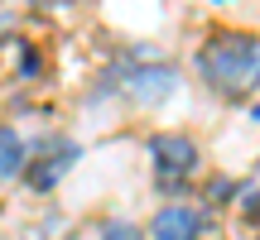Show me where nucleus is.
I'll list each match as a JSON object with an SVG mask.
<instances>
[{"label": "nucleus", "instance_id": "obj_1", "mask_svg": "<svg viewBox=\"0 0 260 240\" xmlns=\"http://www.w3.org/2000/svg\"><path fill=\"white\" fill-rule=\"evenodd\" d=\"M193 67L207 92L226 101H251L260 92V38L246 29H217L198 44Z\"/></svg>", "mask_w": 260, "mask_h": 240}, {"label": "nucleus", "instance_id": "obj_2", "mask_svg": "<svg viewBox=\"0 0 260 240\" xmlns=\"http://www.w3.org/2000/svg\"><path fill=\"white\" fill-rule=\"evenodd\" d=\"M149 164H154L159 192H188V178L198 173V144L178 130H159V135L145 139Z\"/></svg>", "mask_w": 260, "mask_h": 240}, {"label": "nucleus", "instance_id": "obj_3", "mask_svg": "<svg viewBox=\"0 0 260 240\" xmlns=\"http://www.w3.org/2000/svg\"><path fill=\"white\" fill-rule=\"evenodd\" d=\"M82 158V149L73 144V139L63 135H44L39 144H29V158H24V187L29 192H53L58 183H63V173Z\"/></svg>", "mask_w": 260, "mask_h": 240}, {"label": "nucleus", "instance_id": "obj_4", "mask_svg": "<svg viewBox=\"0 0 260 240\" xmlns=\"http://www.w3.org/2000/svg\"><path fill=\"white\" fill-rule=\"evenodd\" d=\"M212 231V212L193 202H164L149 221V240H207Z\"/></svg>", "mask_w": 260, "mask_h": 240}, {"label": "nucleus", "instance_id": "obj_5", "mask_svg": "<svg viewBox=\"0 0 260 240\" xmlns=\"http://www.w3.org/2000/svg\"><path fill=\"white\" fill-rule=\"evenodd\" d=\"M116 87L130 96V101L140 106H159L169 92L178 87V72L169 63H149V67H125V72H116Z\"/></svg>", "mask_w": 260, "mask_h": 240}, {"label": "nucleus", "instance_id": "obj_6", "mask_svg": "<svg viewBox=\"0 0 260 240\" xmlns=\"http://www.w3.org/2000/svg\"><path fill=\"white\" fill-rule=\"evenodd\" d=\"M24 158H29V144L10 125H0V183H15L24 173Z\"/></svg>", "mask_w": 260, "mask_h": 240}, {"label": "nucleus", "instance_id": "obj_7", "mask_svg": "<svg viewBox=\"0 0 260 240\" xmlns=\"http://www.w3.org/2000/svg\"><path fill=\"white\" fill-rule=\"evenodd\" d=\"M241 212H246V221H251V231L260 240V187H246L241 192Z\"/></svg>", "mask_w": 260, "mask_h": 240}, {"label": "nucleus", "instance_id": "obj_8", "mask_svg": "<svg viewBox=\"0 0 260 240\" xmlns=\"http://www.w3.org/2000/svg\"><path fill=\"white\" fill-rule=\"evenodd\" d=\"M102 240H145V231L130 221H111V226H102Z\"/></svg>", "mask_w": 260, "mask_h": 240}, {"label": "nucleus", "instance_id": "obj_9", "mask_svg": "<svg viewBox=\"0 0 260 240\" xmlns=\"http://www.w3.org/2000/svg\"><path fill=\"white\" fill-rule=\"evenodd\" d=\"M232 197H236V183H232V178H212V183H207V202H232Z\"/></svg>", "mask_w": 260, "mask_h": 240}, {"label": "nucleus", "instance_id": "obj_10", "mask_svg": "<svg viewBox=\"0 0 260 240\" xmlns=\"http://www.w3.org/2000/svg\"><path fill=\"white\" fill-rule=\"evenodd\" d=\"M5 29H10V15H0V48H5V38H10Z\"/></svg>", "mask_w": 260, "mask_h": 240}]
</instances>
